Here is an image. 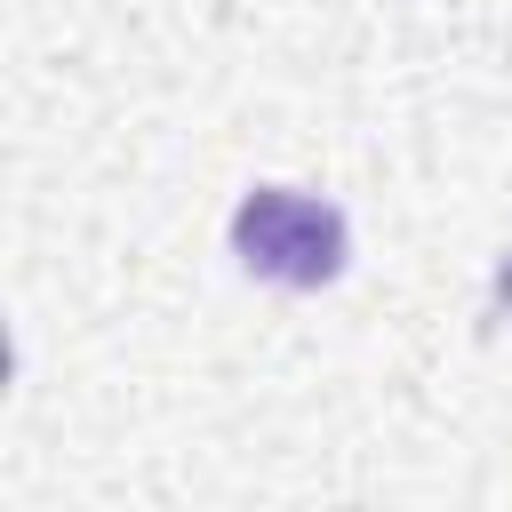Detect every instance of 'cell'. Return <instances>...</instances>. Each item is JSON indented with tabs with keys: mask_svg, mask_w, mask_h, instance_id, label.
<instances>
[{
	"mask_svg": "<svg viewBox=\"0 0 512 512\" xmlns=\"http://www.w3.org/2000/svg\"><path fill=\"white\" fill-rule=\"evenodd\" d=\"M344 216L312 192H280V184H256L240 208H232V256L272 280V288H328L344 272Z\"/></svg>",
	"mask_w": 512,
	"mask_h": 512,
	"instance_id": "6da1fadb",
	"label": "cell"
}]
</instances>
